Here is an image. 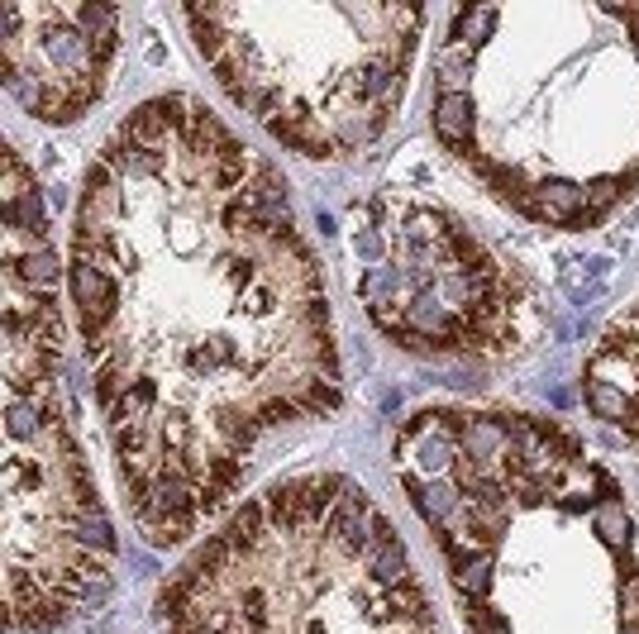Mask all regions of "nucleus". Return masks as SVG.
<instances>
[{"label": "nucleus", "mask_w": 639, "mask_h": 634, "mask_svg": "<svg viewBox=\"0 0 639 634\" xmlns=\"http://www.w3.org/2000/svg\"><path fill=\"white\" fill-rule=\"evenodd\" d=\"M587 406L639 439V306L620 315L582 367Z\"/></svg>", "instance_id": "obj_5"}, {"label": "nucleus", "mask_w": 639, "mask_h": 634, "mask_svg": "<svg viewBox=\"0 0 639 634\" xmlns=\"http://www.w3.org/2000/svg\"><path fill=\"white\" fill-rule=\"evenodd\" d=\"M215 82L301 157H348L406 96L425 10L406 5H191L181 10Z\"/></svg>", "instance_id": "obj_2"}, {"label": "nucleus", "mask_w": 639, "mask_h": 634, "mask_svg": "<svg viewBox=\"0 0 639 634\" xmlns=\"http://www.w3.org/2000/svg\"><path fill=\"white\" fill-rule=\"evenodd\" d=\"M115 52V5H0V86L44 125L82 120L106 96Z\"/></svg>", "instance_id": "obj_4"}, {"label": "nucleus", "mask_w": 639, "mask_h": 634, "mask_svg": "<svg viewBox=\"0 0 639 634\" xmlns=\"http://www.w3.org/2000/svg\"><path fill=\"white\" fill-rule=\"evenodd\" d=\"M354 230L368 258L358 296L387 339L425 359H511L530 329V286L449 215L411 196H377Z\"/></svg>", "instance_id": "obj_3"}, {"label": "nucleus", "mask_w": 639, "mask_h": 634, "mask_svg": "<svg viewBox=\"0 0 639 634\" xmlns=\"http://www.w3.org/2000/svg\"><path fill=\"white\" fill-rule=\"evenodd\" d=\"M72 306L139 535L191 539L253 454L344 396L286 177L196 96L143 101L86 167Z\"/></svg>", "instance_id": "obj_1"}]
</instances>
